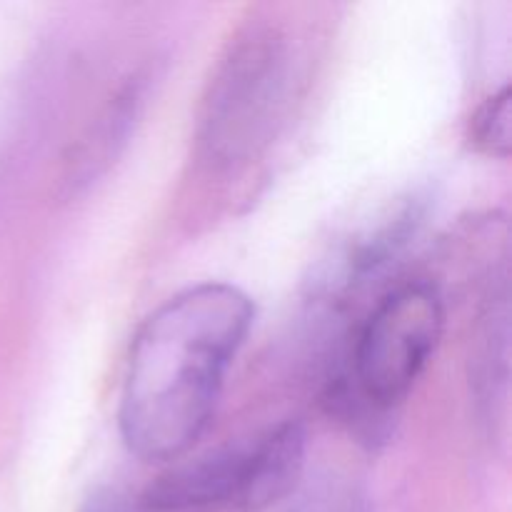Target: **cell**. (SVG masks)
<instances>
[{
    "label": "cell",
    "instance_id": "1",
    "mask_svg": "<svg viewBox=\"0 0 512 512\" xmlns=\"http://www.w3.org/2000/svg\"><path fill=\"white\" fill-rule=\"evenodd\" d=\"M253 320V300L230 283L190 285L145 318L120 393V435L130 453L173 463L198 443Z\"/></svg>",
    "mask_w": 512,
    "mask_h": 512
},
{
    "label": "cell",
    "instance_id": "2",
    "mask_svg": "<svg viewBox=\"0 0 512 512\" xmlns=\"http://www.w3.org/2000/svg\"><path fill=\"white\" fill-rule=\"evenodd\" d=\"M445 330V298L430 280L395 285L353 330L325 383L330 413L380 440L428 368Z\"/></svg>",
    "mask_w": 512,
    "mask_h": 512
},
{
    "label": "cell",
    "instance_id": "3",
    "mask_svg": "<svg viewBox=\"0 0 512 512\" xmlns=\"http://www.w3.org/2000/svg\"><path fill=\"white\" fill-rule=\"evenodd\" d=\"M295 48L283 25L253 20L230 40L205 88L195 148L208 168L228 173L258 160L288 118Z\"/></svg>",
    "mask_w": 512,
    "mask_h": 512
},
{
    "label": "cell",
    "instance_id": "4",
    "mask_svg": "<svg viewBox=\"0 0 512 512\" xmlns=\"http://www.w3.org/2000/svg\"><path fill=\"white\" fill-rule=\"evenodd\" d=\"M308 435L280 423L173 465L140 495V512H258L293 493L305 470Z\"/></svg>",
    "mask_w": 512,
    "mask_h": 512
},
{
    "label": "cell",
    "instance_id": "5",
    "mask_svg": "<svg viewBox=\"0 0 512 512\" xmlns=\"http://www.w3.org/2000/svg\"><path fill=\"white\" fill-rule=\"evenodd\" d=\"M508 285L505 273L490 280L480 318L478 338L473 353V385L478 403L495 415V405H505L508 393Z\"/></svg>",
    "mask_w": 512,
    "mask_h": 512
},
{
    "label": "cell",
    "instance_id": "6",
    "mask_svg": "<svg viewBox=\"0 0 512 512\" xmlns=\"http://www.w3.org/2000/svg\"><path fill=\"white\" fill-rule=\"evenodd\" d=\"M470 143L490 158L510 155V85L500 88L470 118Z\"/></svg>",
    "mask_w": 512,
    "mask_h": 512
}]
</instances>
